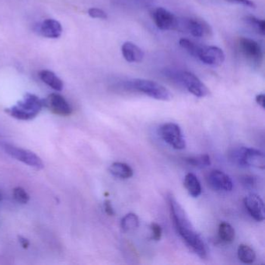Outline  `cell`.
<instances>
[{"mask_svg": "<svg viewBox=\"0 0 265 265\" xmlns=\"http://www.w3.org/2000/svg\"><path fill=\"white\" fill-rule=\"evenodd\" d=\"M167 200L173 224L183 242L198 257L201 259L206 258L207 250L205 243L194 229L181 205L177 202L172 194L167 195Z\"/></svg>", "mask_w": 265, "mask_h": 265, "instance_id": "6da1fadb", "label": "cell"}, {"mask_svg": "<svg viewBox=\"0 0 265 265\" xmlns=\"http://www.w3.org/2000/svg\"><path fill=\"white\" fill-rule=\"evenodd\" d=\"M256 102H257V104L260 105L263 109L265 108V96L264 94L261 93V94H259L256 97Z\"/></svg>", "mask_w": 265, "mask_h": 265, "instance_id": "1f68e13d", "label": "cell"}, {"mask_svg": "<svg viewBox=\"0 0 265 265\" xmlns=\"http://www.w3.org/2000/svg\"><path fill=\"white\" fill-rule=\"evenodd\" d=\"M244 22L251 26L257 34L263 36L265 34V22L263 20L253 17V16H247L244 18Z\"/></svg>", "mask_w": 265, "mask_h": 265, "instance_id": "cb8c5ba5", "label": "cell"}, {"mask_svg": "<svg viewBox=\"0 0 265 265\" xmlns=\"http://www.w3.org/2000/svg\"><path fill=\"white\" fill-rule=\"evenodd\" d=\"M44 106V100L32 93H26L23 100L7 109L6 112L16 119L28 121L35 118Z\"/></svg>", "mask_w": 265, "mask_h": 265, "instance_id": "7a4b0ae2", "label": "cell"}, {"mask_svg": "<svg viewBox=\"0 0 265 265\" xmlns=\"http://www.w3.org/2000/svg\"><path fill=\"white\" fill-rule=\"evenodd\" d=\"M4 149L11 157L26 164L29 167H33L38 170L44 168V165L41 158L31 151L21 149L10 144H4Z\"/></svg>", "mask_w": 265, "mask_h": 265, "instance_id": "52a82bcc", "label": "cell"}, {"mask_svg": "<svg viewBox=\"0 0 265 265\" xmlns=\"http://www.w3.org/2000/svg\"><path fill=\"white\" fill-rule=\"evenodd\" d=\"M3 200V195H1V193H0V201H2Z\"/></svg>", "mask_w": 265, "mask_h": 265, "instance_id": "836d02e7", "label": "cell"}, {"mask_svg": "<svg viewBox=\"0 0 265 265\" xmlns=\"http://www.w3.org/2000/svg\"><path fill=\"white\" fill-rule=\"evenodd\" d=\"M109 171L112 175L121 179H128L133 176V170L128 164L116 162L109 167Z\"/></svg>", "mask_w": 265, "mask_h": 265, "instance_id": "ac0fdd59", "label": "cell"}, {"mask_svg": "<svg viewBox=\"0 0 265 265\" xmlns=\"http://www.w3.org/2000/svg\"><path fill=\"white\" fill-rule=\"evenodd\" d=\"M241 181L243 186L246 189H254L257 186V178L252 175H244L241 177Z\"/></svg>", "mask_w": 265, "mask_h": 265, "instance_id": "4316f807", "label": "cell"}, {"mask_svg": "<svg viewBox=\"0 0 265 265\" xmlns=\"http://www.w3.org/2000/svg\"><path fill=\"white\" fill-rule=\"evenodd\" d=\"M44 105L51 112L60 116H69L72 114V109L67 100L60 94L51 93L44 100Z\"/></svg>", "mask_w": 265, "mask_h": 265, "instance_id": "8fae6325", "label": "cell"}, {"mask_svg": "<svg viewBox=\"0 0 265 265\" xmlns=\"http://www.w3.org/2000/svg\"><path fill=\"white\" fill-rule=\"evenodd\" d=\"M88 14L92 18L103 19V20L108 18L106 12L98 8H90L88 10Z\"/></svg>", "mask_w": 265, "mask_h": 265, "instance_id": "f1b7e54d", "label": "cell"}, {"mask_svg": "<svg viewBox=\"0 0 265 265\" xmlns=\"http://www.w3.org/2000/svg\"><path fill=\"white\" fill-rule=\"evenodd\" d=\"M198 59L210 66H220L224 62L226 56L221 48L216 46H201L198 52Z\"/></svg>", "mask_w": 265, "mask_h": 265, "instance_id": "30bf717a", "label": "cell"}, {"mask_svg": "<svg viewBox=\"0 0 265 265\" xmlns=\"http://www.w3.org/2000/svg\"><path fill=\"white\" fill-rule=\"evenodd\" d=\"M121 52L124 59L131 63L141 62L144 59V52L143 50L139 48V46L130 41H127L123 44L121 47Z\"/></svg>", "mask_w": 265, "mask_h": 265, "instance_id": "2e32d148", "label": "cell"}, {"mask_svg": "<svg viewBox=\"0 0 265 265\" xmlns=\"http://www.w3.org/2000/svg\"><path fill=\"white\" fill-rule=\"evenodd\" d=\"M104 209L108 216H115V210H114L113 207H112V202L109 200H106L104 201Z\"/></svg>", "mask_w": 265, "mask_h": 265, "instance_id": "4dcf8cb0", "label": "cell"}, {"mask_svg": "<svg viewBox=\"0 0 265 265\" xmlns=\"http://www.w3.org/2000/svg\"><path fill=\"white\" fill-rule=\"evenodd\" d=\"M18 238L19 242L20 243V244H21V246L22 247H23V248L28 249L30 246L29 241H28V240L26 239V238L23 237V236H18Z\"/></svg>", "mask_w": 265, "mask_h": 265, "instance_id": "d6a6232c", "label": "cell"}, {"mask_svg": "<svg viewBox=\"0 0 265 265\" xmlns=\"http://www.w3.org/2000/svg\"><path fill=\"white\" fill-rule=\"evenodd\" d=\"M39 77L42 82H44V84H47L48 87H51L56 91H61L64 87L63 82L51 71H41L39 73Z\"/></svg>", "mask_w": 265, "mask_h": 265, "instance_id": "e0dca14e", "label": "cell"}, {"mask_svg": "<svg viewBox=\"0 0 265 265\" xmlns=\"http://www.w3.org/2000/svg\"><path fill=\"white\" fill-rule=\"evenodd\" d=\"M159 135L161 139L171 147L181 150L186 147L181 128L175 123H167L160 128Z\"/></svg>", "mask_w": 265, "mask_h": 265, "instance_id": "8992f818", "label": "cell"}, {"mask_svg": "<svg viewBox=\"0 0 265 265\" xmlns=\"http://www.w3.org/2000/svg\"><path fill=\"white\" fill-rule=\"evenodd\" d=\"M244 202L249 214L251 215L253 219L257 222L264 220V205L260 196L256 194H251L244 198Z\"/></svg>", "mask_w": 265, "mask_h": 265, "instance_id": "4fadbf2b", "label": "cell"}, {"mask_svg": "<svg viewBox=\"0 0 265 265\" xmlns=\"http://www.w3.org/2000/svg\"><path fill=\"white\" fill-rule=\"evenodd\" d=\"M178 31H189L195 38H208L213 35L210 25L203 19L197 17L179 19Z\"/></svg>", "mask_w": 265, "mask_h": 265, "instance_id": "5b68a950", "label": "cell"}, {"mask_svg": "<svg viewBox=\"0 0 265 265\" xmlns=\"http://www.w3.org/2000/svg\"><path fill=\"white\" fill-rule=\"evenodd\" d=\"M219 237L226 244H230L235 239V230L229 223L223 222L219 226Z\"/></svg>", "mask_w": 265, "mask_h": 265, "instance_id": "44dd1931", "label": "cell"}, {"mask_svg": "<svg viewBox=\"0 0 265 265\" xmlns=\"http://www.w3.org/2000/svg\"><path fill=\"white\" fill-rule=\"evenodd\" d=\"M151 231H152V240L155 241H161L162 237L163 230L161 226L155 223H152L150 225Z\"/></svg>", "mask_w": 265, "mask_h": 265, "instance_id": "83f0119b", "label": "cell"}, {"mask_svg": "<svg viewBox=\"0 0 265 265\" xmlns=\"http://www.w3.org/2000/svg\"><path fill=\"white\" fill-rule=\"evenodd\" d=\"M238 258L244 263H254L256 259V254L254 250L245 244H241L237 250Z\"/></svg>", "mask_w": 265, "mask_h": 265, "instance_id": "7402d4cb", "label": "cell"}, {"mask_svg": "<svg viewBox=\"0 0 265 265\" xmlns=\"http://www.w3.org/2000/svg\"><path fill=\"white\" fill-rule=\"evenodd\" d=\"M240 50L247 62L254 66H260L263 61V51L260 44L249 38H241L238 41Z\"/></svg>", "mask_w": 265, "mask_h": 265, "instance_id": "ba28073f", "label": "cell"}, {"mask_svg": "<svg viewBox=\"0 0 265 265\" xmlns=\"http://www.w3.org/2000/svg\"><path fill=\"white\" fill-rule=\"evenodd\" d=\"M169 75L173 80L184 87L191 93L197 97H205L209 95L208 87L200 81L197 75L189 71L179 72H170Z\"/></svg>", "mask_w": 265, "mask_h": 265, "instance_id": "277c9868", "label": "cell"}, {"mask_svg": "<svg viewBox=\"0 0 265 265\" xmlns=\"http://www.w3.org/2000/svg\"><path fill=\"white\" fill-rule=\"evenodd\" d=\"M207 181L211 189L216 192H230L233 186L230 177L220 170L211 171L207 176Z\"/></svg>", "mask_w": 265, "mask_h": 265, "instance_id": "7c38bea8", "label": "cell"}, {"mask_svg": "<svg viewBox=\"0 0 265 265\" xmlns=\"http://www.w3.org/2000/svg\"><path fill=\"white\" fill-rule=\"evenodd\" d=\"M183 185L188 192L194 198H198L201 194V186L198 177L195 174H187L183 180Z\"/></svg>", "mask_w": 265, "mask_h": 265, "instance_id": "d6986e66", "label": "cell"}, {"mask_svg": "<svg viewBox=\"0 0 265 265\" xmlns=\"http://www.w3.org/2000/svg\"><path fill=\"white\" fill-rule=\"evenodd\" d=\"M151 14L154 23L159 29L163 31H174L178 28V17L169 10L163 7H158L152 10Z\"/></svg>", "mask_w": 265, "mask_h": 265, "instance_id": "9c48e42d", "label": "cell"}, {"mask_svg": "<svg viewBox=\"0 0 265 265\" xmlns=\"http://www.w3.org/2000/svg\"><path fill=\"white\" fill-rule=\"evenodd\" d=\"M124 87L128 90L144 93L155 100L168 101L172 98V94L165 87L149 80H131L125 83Z\"/></svg>", "mask_w": 265, "mask_h": 265, "instance_id": "3957f363", "label": "cell"}, {"mask_svg": "<svg viewBox=\"0 0 265 265\" xmlns=\"http://www.w3.org/2000/svg\"><path fill=\"white\" fill-rule=\"evenodd\" d=\"M242 167H253L263 170L265 168L264 154L257 149L244 148Z\"/></svg>", "mask_w": 265, "mask_h": 265, "instance_id": "5bb4252c", "label": "cell"}, {"mask_svg": "<svg viewBox=\"0 0 265 265\" xmlns=\"http://www.w3.org/2000/svg\"><path fill=\"white\" fill-rule=\"evenodd\" d=\"M139 226V217L135 213H128L125 215L121 221V227L124 232H133L138 229Z\"/></svg>", "mask_w": 265, "mask_h": 265, "instance_id": "ffe728a7", "label": "cell"}, {"mask_svg": "<svg viewBox=\"0 0 265 265\" xmlns=\"http://www.w3.org/2000/svg\"><path fill=\"white\" fill-rule=\"evenodd\" d=\"M180 47L183 49L186 50L189 54L192 55L194 57L197 58L198 52H199L201 45L196 44L191 40L187 39V38H181L179 41Z\"/></svg>", "mask_w": 265, "mask_h": 265, "instance_id": "d4e9b609", "label": "cell"}, {"mask_svg": "<svg viewBox=\"0 0 265 265\" xmlns=\"http://www.w3.org/2000/svg\"><path fill=\"white\" fill-rule=\"evenodd\" d=\"M227 2L231 4H239L244 7H250V8H255L256 4L253 2L252 0H226Z\"/></svg>", "mask_w": 265, "mask_h": 265, "instance_id": "f546056e", "label": "cell"}, {"mask_svg": "<svg viewBox=\"0 0 265 265\" xmlns=\"http://www.w3.org/2000/svg\"><path fill=\"white\" fill-rule=\"evenodd\" d=\"M187 164L198 168H205L211 165V160L208 154L204 155H195L190 157L185 158Z\"/></svg>", "mask_w": 265, "mask_h": 265, "instance_id": "603a6c76", "label": "cell"}, {"mask_svg": "<svg viewBox=\"0 0 265 265\" xmlns=\"http://www.w3.org/2000/svg\"><path fill=\"white\" fill-rule=\"evenodd\" d=\"M13 197L19 203L26 204L30 201V196L28 192L20 187L16 188L13 190Z\"/></svg>", "mask_w": 265, "mask_h": 265, "instance_id": "484cf974", "label": "cell"}, {"mask_svg": "<svg viewBox=\"0 0 265 265\" xmlns=\"http://www.w3.org/2000/svg\"><path fill=\"white\" fill-rule=\"evenodd\" d=\"M37 31L44 38H58L62 35V28L57 20L47 19L38 25Z\"/></svg>", "mask_w": 265, "mask_h": 265, "instance_id": "9a60e30c", "label": "cell"}]
</instances>
